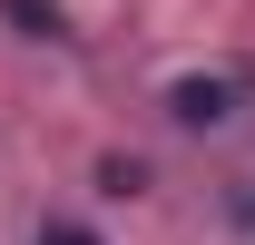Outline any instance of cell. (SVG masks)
<instances>
[{
  "label": "cell",
  "instance_id": "obj_2",
  "mask_svg": "<svg viewBox=\"0 0 255 245\" xmlns=\"http://www.w3.org/2000/svg\"><path fill=\"white\" fill-rule=\"evenodd\" d=\"M0 10H10V20H30V39H59V10H49V0H0Z\"/></svg>",
  "mask_w": 255,
  "mask_h": 245
},
{
  "label": "cell",
  "instance_id": "obj_3",
  "mask_svg": "<svg viewBox=\"0 0 255 245\" xmlns=\"http://www.w3.org/2000/svg\"><path fill=\"white\" fill-rule=\"evenodd\" d=\"M39 245H98L89 226H69V216H49V226H39Z\"/></svg>",
  "mask_w": 255,
  "mask_h": 245
},
{
  "label": "cell",
  "instance_id": "obj_1",
  "mask_svg": "<svg viewBox=\"0 0 255 245\" xmlns=\"http://www.w3.org/2000/svg\"><path fill=\"white\" fill-rule=\"evenodd\" d=\"M236 79H177V89H167V108H177V127H226L236 118Z\"/></svg>",
  "mask_w": 255,
  "mask_h": 245
}]
</instances>
